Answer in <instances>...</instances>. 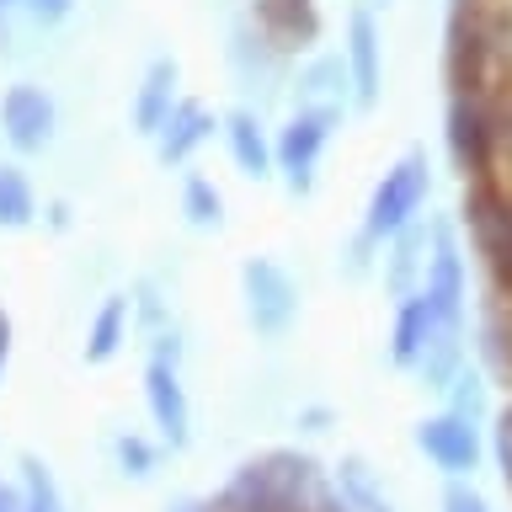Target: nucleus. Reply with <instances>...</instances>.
Returning <instances> with one entry per match:
<instances>
[{
	"label": "nucleus",
	"instance_id": "2",
	"mask_svg": "<svg viewBox=\"0 0 512 512\" xmlns=\"http://www.w3.org/2000/svg\"><path fill=\"white\" fill-rule=\"evenodd\" d=\"M448 96H491V0H454L443 43Z\"/></svg>",
	"mask_w": 512,
	"mask_h": 512
},
{
	"label": "nucleus",
	"instance_id": "30",
	"mask_svg": "<svg viewBox=\"0 0 512 512\" xmlns=\"http://www.w3.org/2000/svg\"><path fill=\"white\" fill-rule=\"evenodd\" d=\"M22 6H27V16H32V22H43V27H59L64 16L75 11V0H22Z\"/></svg>",
	"mask_w": 512,
	"mask_h": 512
},
{
	"label": "nucleus",
	"instance_id": "17",
	"mask_svg": "<svg viewBox=\"0 0 512 512\" xmlns=\"http://www.w3.org/2000/svg\"><path fill=\"white\" fill-rule=\"evenodd\" d=\"M128 326H134V299L107 294L102 304H96L91 326H86V363H107L112 352L128 342Z\"/></svg>",
	"mask_w": 512,
	"mask_h": 512
},
{
	"label": "nucleus",
	"instance_id": "20",
	"mask_svg": "<svg viewBox=\"0 0 512 512\" xmlns=\"http://www.w3.org/2000/svg\"><path fill=\"white\" fill-rule=\"evenodd\" d=\"M38 224V192L22 166H0V230H27Z\"/></svg>",
	"mask_w": 512,
	"mask_h": 512
},
{
	"label": "nucleus",
	"instance_id": "7",
	"mask_svg": "<svg viewBox=\"0 0 512 512\" xmlns=\"http://www.w3.org/2000/svg\"><path fill=\"white\" fill-rule=\"evenodd\" d=\"M443 139L454 155V171L470 182H496V144H491V102L486 96H448Z\"/></svg>",
	"mask_w": 512,
	"mask_h": 512
},
{
	"label": "nucleus",
	"instance_id": "37",
	"mask_svg": "<svg viewBox=\"0 0 512 512\" xmlns=\"http://www.w3.org/2000/svg\"><path fill=\"white\" fill-rule=\"evenodd\" d=\"M379 6H390V0H379Z\"/></svg>",
	"mask_w": 512,
	"mask_h": 512
},
{
	"label": "nucleus",
	"instance_id": "35",
	"mask_svg": "<svg viewBox=\"0 0 512 512\" xmlns=\"http://www.w3.org/2000/svg\"><path fill=\"white\" fill-rule=\"evenodd\" d=\"M176 512H219V507H214V502H208V507H192V502H187V507H176Z\"/></svg>",
	"mask_w": 512,
	"mask_h": 512
},
{
	"label": "nucleus",
	"instance_id": "12",
	"mask_svg": "<svg viewBox=\"0 0 512 512\" xmlns=\"http://www.w3.org/2000/svg\"><path fill=\"white\" fill-rule=\"evenodd\" d=\"M144 400H150V422L160 427V438L171 448H182L192 438V406H187V390H182V368L171 358L144 363Z\"/></svg>",
	"mask_w": 512,
	"mask_h": 512
},
{
	"label": "nucleus",
	"instance_id": "14",
	"mask_svg": "<svg viewBox=\"0 0 512 512\" xmlns=\"http://www.w3.org/2000/svg\"><path fill=\"white\" fill-rule=\"evenodd\" d=\"M432 336H454V331H443L438 320H432V304H427L422 288H416V294H406L395 304V326H390V358H395V368H416V363H422V352L432 347ZM454 342H464V336H454Z\"/></svg>",
	"mask_w": 512,
	"mask_h": 512
},
{
	"label": "nucleus",
	"instance_id": "32",
	"mask_svg": "<svg viewBox=\"0 0 512 512\" xmlns=\"http://www.w3.org/2000/svg\"><path fill=\"white\" fill-rule=\"evenodd\" d=\"M48 224H54L59 235L70 230V203H48Z\"/></svg>",
	"mask_w": 512,
	"mask_h": 512
},
{
	"label": "nucleus",
	"instance_id": "9",
	"mask_svg": "<svg viewBox=\"0 0 512 512\" xmlns=\"http://www.w3.org/2000/svg\"><path fill=\"white\" fill-rule=\"evenodd\" d=\"M416 448L438 464L448 480H464L480 470V422L459 411H438V416H422L416 422Z\"/></svg>",
	"mask_w": 512,
	"mask_h": 512
},
{
	"label": "nucleus",
	"instance_id": "15",
	"mask_svg": "<svg viewBox=\"0 0 512 512\" xmlns=\"http://www.w3.org/2000/svg\"><path fill=\"white\" fill-rule=\"evenodd\" d=\"M219 134H224V144H230V160H235V171H240V176L262 182V176L278 171V160H272V139H267L262 118H256L251 107L224 112V118H219Z\"/></svg>",
	"mask_w": 512,
	"mask_h": 512
},
{
	"label": "nucleus",
	"instance_id": "1",
	"mask_svg": "<svg viewBox=\"0 0 512 512\" xmlns=\"http://www.w3.org/2000/svg\"><path fill=\"white\" fill-rule=\"evenodd\" d=\"M432 198V160L427 150H406L395 160L390 171L374 182V192H368V208H363V235L374 240V246H384V240L406 235L416 214H422V203Z\"/></svg>",
	"mask_w": 512,
	"mask_h": 512
},
{
	"label": "nucleus",
	"instance_id": "11",
	"mask_svg": "<svg viewBox=\"0 0 512 512\" xmlns=\"http://www.w3.org/2000/svg\"><path fill=\"white\" fill-rule=\"evenodd\" d=\"M251 27L262 32L272 54H310L320 43V11L315 0H251Z\"/></svg>",
	"mask_w": 512,
	"mask_h": 512
},
{
	"label": "nucleus",
	"instance_id": "22",
	"mask_svg": "<svg viewBox=\"0 0 512 512\" xmlns=\"http://www.w3.org/2000/svg\"><path fill=\"white\" fill-rule=\"evenodd\" d=\"M491 144H496V182L512 187V86H496L491 96Z\"/></svg>",
	"mask_w": 512,
	"mask_h": 512
},
{
	"label": "nucleus",
	"instance_id": "16",
	"mask_svg": "<svg viewBox=\"0 0 512 512\" xmlns=\"http://www.w3.org/2000/svg\"><path fill=\"white\" fill-rule=\"evenodd\" d=\"M176 80H182L176 59H150V70H144L139 91H134V128H139L144 139H155V134H160V123H166V112L182 102Z\"/></svg>",
	"mask_w": 512,
	"mask_h": 512
},
{
	"label": "nucleus",
	"instance_id": "6",
	"mask_svg": "<svg viewBox=\"0 0 512 512\" xmlns=\"http://www.w3.org/2000/svg\"><path fill=\"white\" fill-rule=\"evenodd\" d=\"M240 299H246V326L267 336V342L299 320V283L272 256H246L240 262Z\"/></svg>",
	"mask_w": 512,
	"mask_h": 512
},
{
	"label": "nucleus",
	"instance_id": "8",
	"mask_svg": "<svg viewBox=\"0 0 512 512\" xmlns=\"http://www.w3.org/2000/svg\"><path fill=\"white\" fill-rule=\"evenodd\" d=\"M54 128H59V107H54V96H48L43 86L16 80V86L0 91V134L11 139V150H22V155L48 150Z\"/></svg>",
	"mask_w": 512,
	"mask_h": 512
},
{
	"label": "nucleus",
	"instance_id": "36",
	"mask_svg": "<svg viewBox=\"0 0 512 512\" xmlns=\"http://www.w3.org/2000/svg\"><path fill=\"white\" fill-rule=\"evenodd\" d=\"M11 6H16V0H0V11H11Z\"/></svg>",
	"mask_w": 512,
	"mask_h": 512
},
{
	"label": "nucleus",
	"instance_id": "31",
	"mask_svg": "<svg viewBox=\"0 0 512 512\" xmlns=\"http://www.w3.org/2000/svg\"><path fill=\"white\" fill-rule=\"evenodd\" d=\"M299 427H304V432H326V427H331V411H326V406H304V411H299Z\"/></svg>",
	"mask_w": 512,
	"mask_h": 512
},
{
	"label": "nucleus",
	"instance_id": "25",
	"mask_svg": "<svg viewBox=\"0 0 512 512\" xmlns=\"http://www.w3.org/2000/svg\"><path fill=\"white\" fill-rule=\"evenodd\" d=\"M448 411L480 422V411H486V374L480 368H459L454 374V384H448Z\"/></svg>",
	"mask_w": 512,
	"mask_h": 512
},
{
	"label": "nucleus",
	"instance_id": "28",
	"mask_svg": "<svg viewBox=\"0 0 512 512\" xmlns=\"http://www.w3.org/2000/svg\"><path fill=\"white\" fill-rule=\"evenodd\" d=\"M134 315H139L150 331H166V304L155 299V283H139V294H134Z\"/></svg>",
	"mask_w": 512,
	"mask_h": 512
},
{
	"label": "nucleus",
	"instance_id": "23",
	"mask_svg": "<svg viewBox=\"0 0 512 512\" xmlns=\"http://www.w3.org/2000/svg\"><path fill=\"white\" fill-rule=\"evenodd\" d=\"M416 267H427V256H422V235L416 230H406V235H395V256H390V267H384V283L395 288L400 299L406 294H416Z\"/></svg>",
	"mask_w": 512,
	"mask_h": 512
},
{
	"label": "nucleus",
	"instance_id": "26",
	"mask_svg": "<svg viewBox=\"0 0 512 512\" xmlns=\"http://www.w3.org/2000/svg\"><path fill=\"white\" fill-rule=\"evenodd\" d=\"M112 454H118L123 475H134V480H150V475H155V459H160L144 438H134V432H123V438L112 443Z\"/></svg>",
	"mask_w": 512,
	"mask_h": 512
},
{
	"label": "nucleus",
	"instance_id": "21",
	"mask_svg": "<svg viewBox=\"0 0 512 512\" xmlns=\"http://www.w3.org/2000/svg\"><path fill=\"white\" fill-rule=\"evenodd\" d=\"M182 214H187L192 230H219L224 224V192L208 182L203 171L182 176Z\"/></svg>",
	"mask_w": 512,
	"mask_h": 512
},
{
	"label": "nucleus",
	"instance_id": "19",
	"mask_svg": "<svg viewBox=\"0 0 512 512\" xmlns=\"http://www.w3.org/2000/svg\"><path fill=\"white\" fill-rule=\"evenodd\" d=\"M299 107H347V64L315 59L299 75Z\"/></svg>",
	"mask_w": 512,
	"mask_h": 512
},
{
	"label": "nucleus",
	"instance_id": "27",
	"mask_svg": "<svg viewBox=\"0 0 512 512\" xmlns=\"http://www.w3.org/2000/svg\"><path fill=\"white\" fill-rule=\"evenodd\" d=\"M491 459H496V475L502 486L512 491V400L496 411V427H491Z\"/></svg>",
	"mask_w": 512,
	"mask_h": 512
},
{
	"label": "nucleus",
	"instance_id": "5",
	"mask_svg": "<svg viewBox=\"0 0 512 512\" xmlns=\"http://www.w3.org/2000/svg\"><path fill=\"white\" fill-rule=\"evenodd\" d=\"M422 294L432 304V320L443 331L464 336V299H470V262H464L454 224H432L427 235V267H422Z\"/></svg>",
	"mask_w": 512,
	"mask_h": 512
},
{
	"label": "nucleus",
	"instance_id": "3",
	"mask_svg": "<svg viewBox=\"0 0 512 512\" xmlns=\"http://www.w3.org/2000/svg\"><path fill=\"white\" fill-rule=\"evenodd\" d=\"M459 219H464V230H470L502 304H512V187L470 182L464 187V203H459Z\"/></svg>",
	"mask_w": 512,
	"mask_h": 512
},
{
	"label": "nucleus",
	"instance_id": "13",
	"mask_svg": "<svg viewBox=\"0 0 512 512\" xmlns=\"http://www.w3.org/2000/svg\"><path fill=\"white\" fill-rule=\"evenodd\" d=\"M214 134H219L214 112H208L203 102H192V96H182V102L166 112L160 134H155V160H160V166H187V160L198 155Z\"/></svg>",
	"mask_w": 512,
	"mask_h": 512
},
{
	"label": "nucleus",
	"instance_id": "33",
	"mask_svg": "<svg viewBox=\"0 0 512 512\" xmlns=\"http://www.w3.org/2000/svg\"><path fill=\"white\" fill-rule=\"evenodd\" d=\"M6 358H11V320L0 310V374H6Z\"/></svg>",
	"mask_w": 512,
	"mask_h": 512
},
{
	"label": "nucleus",
	"instance_id": "29",
	"mask_svg": "<svg viewBox=\"0 0 512 512\" xmlns=\"http://www.w3.org/2000/svg\"><path fill=\"white\" fill-rule=\"evenodd\" d=\"M443 512H491L486 496H480L475 486H464V480H454V486L443 491Z\"/></svg>",
	"mask_w": 512,
	"mask_h": 512
},
{
	"label": "nucleus",
	"instance_id": "18",
	"mask_svg": "<svg viewBox=\"0 0 512 512\" xmlns=\"http://www.w3.org/2000/svg\"><path fill=\"white\" fill-rule=\"evenodd\" d=\"M336 491H342V502L352 512H395V502L379 486V475L368 470L363 459H342V464H336Z\"/></svg>",
	"mask_w": 512,
	"mask_h": 512
},
{
	"label": "nucleus",
	"instance_id": "34",
	"mask_svg": "<svg viewBox=\"0 0 512 512\" xmlns=\"http://www.w3.org/2000/svg\"><path fill=\"white\" fill-rule=\"evenodd\" d=\"M0 512H22V491L16 486H0Z\"/></svg>",
	"mask_w": 512,
	"mask_h": 512
},
{
	"label": "nucleus",
	"instance_id": "4",
	"mask_svg": "<svg viewBox=\"0 0 512 512\" xmlns=\"http://www.w3.org/2000/svg\"><path fill=\"white\" fill-rule=\"evenodd\" d=\"M342 112L347 107H299L294 118L278 128V139H272V160H278L283 187L294 192V198H310V192H315L320 155H326V144L336 134V123H342Z\"/></svg>",
	"mask_w": 512,
	"mask_h": 512
},
{
	"label": "nucleus",
	"instance_id": "10",
	"mask_svg": "<svg viewBox=\"0 0 512 512\" xmlns=\"http://www.w3.org/2000/svg\"><path fill=\"white\" fill-rule=\"evenodd\" d=\"M342 64H347L352 102H358V107H374L379 91H384V32H379V16L368 11V6H358V11L347 16Z\"/></svg>",
	"mask_w": 512,
	"mask_h": 512
},
{
	"label": "nucleus",
	"instance_id": "24",
	"mask_svg": "<svg viewBox=\"0 0 512 512\" xmlns=\"http://www.w3.org/2000/svg\"><path fill=\"white\" fill-rule=\"evenodd\" d=\"M22 512H64L54 475L38 459H22Z\"/></svg>",
	"mask_w": 512,
	"mask_h": 512
}]
</instances>
